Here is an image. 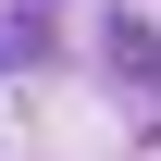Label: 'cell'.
Wrapping results in <instances>:
<instances>
[{
	"mask_svg": "<svg viewBox=\"0 0 161 161\" xmlns=\"http://www.w3.org/2000/svg\"><path fill=\"white\" fill-rule=\"evenodd\" d=\"M112 75H136V87H161V50H149V25H112Z\"/></svg>",
	"mask_w": 161,
	"mask_h": 161,
	"instance_id": "1",
	"label": "cell"
}]
</instances>
